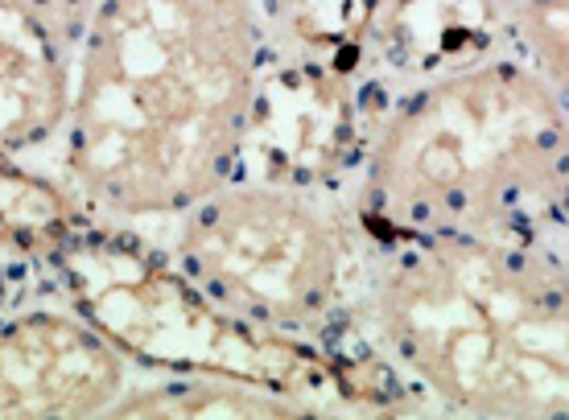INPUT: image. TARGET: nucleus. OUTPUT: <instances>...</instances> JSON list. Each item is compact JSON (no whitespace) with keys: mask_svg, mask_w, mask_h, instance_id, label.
Returning a JSON list of instances; mask_svg holds the SVG:
<instances>
[{"mask_svg":"<svg viewBox=\"0 0 569 420\" xmlns=\"http://www.w3.org/2000/svg\"><path fill=\"white\" fill-rule=\"evenodd\" d=\"M281 58L272 0H96L58 178L96 223H170L252 166Z\"/></svg>","mask_w":569,"mask_h":420,"instance_id":"nucleus-1","label":"nucleus"},{"mask_svg":"<svg viewBox=\"0 0 569 420\" xmlns=\"http://www.w3.org/2000/svg\"><path fill=\"white\" fill-rule=\"evenodd\" d=\"M335 186L368 239L569 243V103L516 46L429 70L368 108Z\"/></svg>","mask_w":569,"mask_h":420,"instance_id":"nucleus-2","label":"nucleus"},{"mask_svg":"<svg viewBox=\"0 0 569 420\" xmlns=\"http://www.w3.org/2000/svg\"><path fill=\"white\" fill-rule=\"evenodd\" d=\"M351 334L417 404L458 417H569V243L368 239Z\"/></svg>","mask_w":569,"mask_h":420,"instance_id":"nucleus-3","label":"nucleus"},{"mask_svg":"<svg viewBox=\"0 0 569 420\" xmlns=\"http://www.w3.org/2000/svg\"><path fill=\"white\" fill-rule=\"evenodd\" d=\"M161 231L157 256L231 322L330 359L356 330L368 236L335 182L243 169Z\"/></svg>","mask_w":569,"mask_h":420,"instance_id":"nucleus-4","label":"nucleus"},{"mask_svg":"<svg viewBox=\"0 0 569 420\" xmlns=\"http://www.w3.org/2000/svg\"><path fill=\"white\" fill-rule=\"evenodd\" d=\"M62 293L83 309L116 347L144 371H219L272 383L322 404L342 383L339 363L310 347L257 334L202 301L161 256L137 252L124 239L87 227L58 252Z\"/></svg>","mask_w":569,"mask_h":420,"instance_id":"nucleus-5","label":"nucleus"},{"mask_svg":"<svg viewBox=\"0 0 569 420\" xmlns=\"http://www.w3.org/2000/svg\"><path fill=\"white\" fill-rule=\"evenodd\" d=\"M132 359L67 293L0 318V417H108Z\"/></svg>","mask_w":569,"mask_h":420,"instance_id":"nucleus-6","label":"nucleus"},{"mask_svg":"<svg viewBox=\"0 0 569 420\" xmlns=\"http://www.w3.org/2000/svg\"><path fill=\"white\" fill-rule=\"evenodd\" d=\"M96 0H0V157L29 161L67 124Z\"/></svg>","mask_w":569,"mask_h":420,"instance_id":"nucleus-7","label":"nucleus"},{"mask_svg":"<svg viewBox=\"0 0 569 420\" xmlns=\"http://www.w3.org/2000/svg\"><path fill=\"white\" fill-rule=\"evenodd\" d=\"M322 412L310 400L272 383L219 371H153L132 379L108 417H310Z\"/></svg>","mask_w":569,"mask_h":420,"instance_id":"nucleus-8","label":"nucleus"},{"mask_svg":"<svg viewBox=\"0 0 569 420\" xmlns=\"http://www.w3.org/2000/svg\"><path fill=\"white\" fill-rule=\"evenodd\" d=\"M96 219L62 178L38 173L17 157H0V252L26 260H58Z\"/></svg>","mask_w":569,"mask_h":420,"instance_id":"nucleus-9","label":"nucleus"},{"mask_svg":"<svg viewBox=\"0 0 569 420\" xmlns=\"http://www.w3.org/2000/svg\"><path fill=\"white\" fill-rule=\"evenodd\" d=\"M512 46L569 103V0H508Z\"/></svg>","mask_w":569,"mask_h":420,"instance_id":"nucleus-10","label":"nucleus"}]
</instances>
